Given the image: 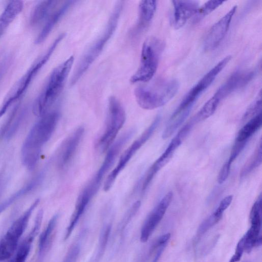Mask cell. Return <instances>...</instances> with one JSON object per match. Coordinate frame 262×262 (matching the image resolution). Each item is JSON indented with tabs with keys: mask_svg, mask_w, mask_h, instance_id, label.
<instances>
[{
	"mask_svg": "<svg viewBox=\"0 0 262 262\" xmlns=\"http://www.w3.org/2000/svg\"><path fill=\"white\" fill-rule=\"evenodd\" d=\"M163 46V43L155 37H149L144 41L140 65L130 77L131 83L147 82L152 79L158 68Z\"/></svg>",
	"mask_w": 262,
	"mask_h": 262,
	"instance_id": "6",
	"label": "cell"
},
{
	"mask_svg": "<svg viewBox=\"0 0 262 262\" xmlns=\"http://www.w3.org/2000/svg\"><path fill=\"white\" fill-rule=\"evenodd\" d=\"M160 121L159 116H157L151 124L144 130L140 136L135 140L121 156L116 166L107 176L104 183L103 190L108 191L120 172L124 168L128 162L135 153L149 139L157 127Z\"/></svg>",
	"mask_w": 262,
	"mask_h": 262,
	"instance_id": "9",
	"label": "cell"
},
{
	"mask_svg": "<svg viewBox=\"0 0 262 262\" xmlns=\"http://www.w3.org/2000/svg\"><path fill=\"white\" fill-rule=\"evenodd\" d=\"M80 251V245L73 244L68 250L62 262H76Z\"/></svg>",
	"mask_w": 262,
	"mask_h": 262,
	"instance_id": "33",
	"label": "cell"
},
{
	"mask_svg": "<svg viewBox=\"0 0 262 262\" xmlns=\"http://www.w3.org/2000/svg\"><path fill=\"white\" fill-rule=\"evenodd\" d=\"M76 2L75 1H66L59 8L49 16L46 23L35 40V43L39 44L44 41L56 24Z\"/></svg>",
	"mask_w": 262,
	"mask_h": 262,
	"instance_id": "21",
	"label": "cell"
},
{
	"mask_svg": "<svg viewBox=\"0 0 262 262\" xmlns=\"http://www.w3.org/2000/svg\"><path fill=\"white\" fill-rule=\"evenodd\" d=\"M225 211L218 206L215 210L200 224L198 230V234H204L215 225L222 219Z\"/></svg>",
	"mask_w": 262,
	"mask_h": 262,
	"instance_id": "29",
	"label": "cell"
},
{
	"mask_svg": "<svg viewBox=\"0 0 262 262\" xmlns=\"http://www.w3.org/2000/svg\"><path fill=\"white\" fill-rule=\"evenodd\" d=\"M39 203L35 200L8 228L0 241V261L10 258L17 250L19 241L27 227L31 215Z\"/></svg>",
	"mask_w": 262,
	"mask_h": 262,
	"instance_id": "8",
	"label": "cell"
},
{
	"mask_svg": "<svg viewBox=\"0 0 262 262\" xmlns=\"http://www.w3.org/2000/svg\"><path fill=\"white\" fill-rule=\"evenodd\" d=\"M261 142L260 141L258 146L242 168L240 173L241 178L247 176L255 168L259 166L261 163Z\"/></svg>",
	"mask_w": 262,
	"mask_h": 262,
	"instance_id": "28",
	"label": "cell"
},
{
	"mask_svg": "<svg viewBox=\"0 0 262 262\" xmlns=\"http://www.w3.org/2000/svg\"><path fill=\"white\" fill-rule=\"evenodd\" d=\"M123 5V1H118L115 5L103 32L87 50L78 62L70 80L71 86L74 85L89 69L111 38L118 26Z\"/></svg>",
	"mask_w": 262,
	"mask_h": 262,
	"instance_id": "4",
	"label": "cell"
},
{
	"mask_svg": "<svg viewBox=\"0 0 262 262\" xmlns=\"http://www.w3.org/2000/svg\"><path fill=\"white\" fill-rule=\"evenodd\" d=\"M179 89V82L176 79H158L137 86L134 95L141 108L151 110L168 102Z\"/></svg>",
	"mask_w": 262,
	"mask_h": 262,
	"instance_id": "3",
	"label": "cell"
},
{
	"mask_svg": "<svg viewBox=\"0 0 262 262\" xmlns=\"http://www.w3.org/2000/svg\"><path fill=\"white\" fill-rule=\"evenodd\" d=\"M236 8V6L233 7L226 15L211 27L204 41V48L206 50L214 49L224 38Z\"/></svg>",
	"mask_w": 262,
	"mask_h": 262,
	"instance_id": "13",
	"label": "cell"
},
{
	"mask_svg": "<svg viewBox=\"0 0 262 262\" xmlns=\"http://www.w3.org/2000/svg\"><path fill=\"white\" fill-rule=\"evenodd\" d=\"M172 2L174 10L173 25L175 29H178L196 14L199 4L195 1H173Z\"/></svg>",
	"mask_w": 262,
	"mask_h": 262,
	"instance_id": "16",
	"label": "cell"
},
{
	"mask_svg": "<svg viewBox=\"0 0 262 262\" xmlns=\"http://www.w3.org/2000/svg\"><path fill=\"white\" fill-rule=\"evenodd\" d=\"M58 219L57 214L53 216L39 237L36 262L42 261L52 245L56 234Z\"/></svg>",
	"mask_w": 262,
	"mask_h": 262,
	"instance_id": "18",
	"label": "cell"
},
{
	"mask_svg": "<svg viewBox=\"0 0 262 262\" xmlns=\"http://www.w3.org/2000/svg\"><path fill=\"white\" fill-rule=\"evenodd\" d=\"M17 111L16 108L12 112L1 129V136L7 139L11 138L16 134L25 117L24 110L19 112Z\"/></svg>",
	"mask_w": 262,
	"mask_h": 262,
	"instance_id": "24",
	"label": "cell"
},
{
	"mask_svg": "<svg viewBox=\"0 0 262 262\" xmlns=\"http://www.w3.org/2000/svg\"><path fill=\"white\" fill-rule=\"evenodd\" d=\"M244 252L245 251L243 241L241 238L236 245L234 254L228 262H238L240 260Z\"/></svg>",
	"mask_w": 262,
	"mask_h": 262,
	"instance_id": "35",
	"label": "cell"
},
{
	"mask_svg": "<svg viewBox=\"0 0 262 262\" xmlns=\"http://www.w3.org/2000/svg\"><path fill=\"white\" fill-rule=\"evenodd\" d=\"M220 101L221 100L218 98L213 95L189 122L194 125L195 124L208 118L214 114Z\"/></svg>",
	"mask_w": 262,
	"mask_h": 262,
	"instance_id": "27",
	"label": "cell"
},
{
	"mask_svg": "<svg viewBox=\"0 0 262 262\" xmlns=\"http://www.w3.org/2000/svg\"><path fill=\"white\" fill-rule=\"evenodd\" d=\"M9 262H14V258L10 260Z\"/></svg>",
	"mask_w": 262,
	"mask_h": 262,
	"instance_id": "38",
	"label": "cell"
},
{
	"mask_svg": "<svg viewBox=\"0 0 262 262\" xmlns=\"http://www.w3.org/2000/svg\"><path fill=\"white\" fill-rule=\"evenodd\" d=\"M64 36V33L60 34L54 40L46 53L12 85L0 107V118L6 113L10 106L27 90L33 79L47 62L58 45Z\"/></svg>",
	"mask_w": 262,
	"mask_h": 262,
	"instance_id": "5",
	"label": "cell"
},
{
	"mask_svg": "<svg viewBox=\"0 0 262 262\" xmlns=\"http://www.w3.org/2000/svg\"><path fill=\"white\" fill-rule=\"evenodd\" d=\"M10 62L11 60L9 58H5L0 60V82L7 71Z\"/></svg>",
	"mask_w": 262,
	"mask_h": 262,
	"instance_id": "36",
	"label": "cell"
},
{
	"mask_svg": "<svg viewBox=\"0 0 262 262\" xmlns=\"http://www.w3.org/2000/svg\"><path fill=\"white\" fill-rule=\"evenodd\" d=\"M74 60V57L72 55L53 70L41 93L34 102L32 110L35 115L41 117L48 112L56 101L63 89Z\"/></svg>",
	"mask_w": 262,
	"mask_h": 262,
	"instance_id": "2",
	"label": "cell"
},
{
	"mask_svg": "<svg viewBox=\"0 0 262 262\" xmlns=\"http://www.w3.org/2000/svg\"><path fill=\"white\" fill-rule=\"evenodd\" d=\"M262 124L261 113L250 119L239 130L235 142L247 143L250 138L260 128Z\"/></svg>",
	"mask_w": 262,
	"mask_h": 262,
	"instance_id": "25",
	"label": "cell"
},
{
	"mask_svg": "<svg viewBox=\"0 0 262 262\" xmlns=\"http://www.w3.org/2000/svg\"><path fill=\"white\" fill-rule=\"evenodd\" d=\"M43 212L40 210L36 216L33 227L19 246L14 262H26L30 251L32 243L41 226Z\"/></svg>",
	"mask_w": 262,
	"mask_h": 262,
	"instance_id": "19",
	"label": "cell"
},
{
	"mask_svg": "<svg viewBox=\"0 0 262 262\" xmlns=\"http://www.w3.org/2000/svg\"><path fill=\"white\" fill-rule=\"evenodd\" d=\"M261 91L260 90L257 98L246 111L242 118V121L245 122L252 119L261 113Z\"/></svg>",
	"mask_w": 262,
	"mask_h": 262,
	"instance_id": "30",
	"label": "cell"
},
{
	"mask_svg": "<svg viewBox=\"0 0 262 262\" xmlns=\"http://www.w3.org/2000/svg\"><path fill=\"white\" fill-rule=\"evenodd\" d=\"M125 118V112L120 102L116 97L111 96L108 99L105 128L95 144L99 151L104 152L112 145L124 124Z\"/></svg>",
	"mask_w": 262,
	"mask_h": 262,
	"instance_id": "7",
	"label": "cell"
},
{
	"mask_svg": "<svg viewBox=\"0 0 262 262\" xmlns=\"http://www.w3.org/2000/svg\"><path fill=\"white\" fill-rule=\"evenodd\" d=\"M224 2L221 1H209L199 8L195 14V21L200 20L210 14L221 6Z\"/></svg>",
	"mask_w": 262,
	"mask_h": 262,
	"instance_id": "31",
	"label": "cell"
},
{
	"mask_svg": "<svg viewBox=\"0 0 262 262\" xmlns=\"http://www.w3.org/2000/svg\"><path fill=\"white\" fill-rule=\"evenodd\" d=\"M57 3L56 1H43L37 4L31 13L30 24L36 26L41 24L49 17Z\"/></svg>",
	"mask_w": 262,
	"mask_h": 262,
	"instance_id": "23",
	"label": "cell"
},
{
	"mask_svg": "<svg viewBox=\"0 0 262 262\" xmlns=\"http://www.w3.org/2000/svg\"><path fill=\"white\" fill-rule=\"evenodd\" d=\"M23 7V2L21 1L9 2L0 15V39L8 27L21 12Z\"/></svg>",
	"mask_w": 262,
	"mask_h": 262,
	"instance_id": "22",
	"label": "cell"
},
{
	"mask_svg": "<svg viewBox=\"0 0 262 262\" xmlns=\"http://www.w3.org/2000/svg\"><path fill=\"white\" fill-rule=\"evenodd\" d=\"M231 164H232L227 161L223 165L217 177V181L219 184H222L228 178L230 171Z\"/></svg>",
	"mask_w": 262,
	"mask_h": 262,
	"instance_id": "34",
	"label": "cell"
},
{
	"mask_svg": "<svg viewBox=\"0 0 262 262\" xmlns=\"http://www.w3.org/2000/svg\"><path fill=\"white\" fill-rule=\"evenodd\" d=\"M172 197L171 191L167 193L147 216L141 230V242L144 243L147 241L163 217Z\"/></svg>",
	"mask_w": 262,
	"mask_h": 262,
	"instance_id": "12",
	"label": "cell"
},
{
	"mask_svg": "<svg viewBox=\"0 0 262 262\" xmlns=\"http://www.w3.org/2000/svg\"><path fill=\"white\" fill-rule=\"evenodd\" d=\"M6 177L4 172L0 173V195L2 193L6 183Z\"/></svg>",
	"mask_w": 262,
	"mask_h": 262,
	"instance_id": "37",
	"label": "cell"
},
{
	"mask_svg": "<svg viewBox=\"0 0 262 262\" xmlns=\"http://www.w3.org/2000/svg\"><path fill=\"white\" fill-rule=\"evenodd\" d=\"M157 6L156 1L140 2L138 21L130 31L132 37L134 38L139 35L147 28L154 16Z\"/></svg>",
	"mask_w": 262,
	"mask_h": 262,
	"instance_id": "17",
	"label": "cell"
},
{
	"mask_svg": "<svg viewBox=\"0 0 262 262\" xmlns=\"http://www.w3.org/2000/svg\"><path fill=\"white\" fill-rule=\"evenodd\" d=\"M134 132L128 130L120 137L107 150V152L100 167L85 187V188L94 195L99 188L105 174L113 165L119 153L127 142L130 139Z\"/></svg>",
	"mask_w": 262,
	"mask_h": 262,
	"instance_id": "10",
	"label": "cell"
},
{
	"mask_svg": "<svg viewBox=\"0 0 262 262\" xmlns=\"http://www.w3.org/2000/svg\"><path fill=\"white\" fill-rule=\"evenodd\" d=\"M44 175L45 173L43 171L40 172L26 184L2 202L0 204V214L6 210L14 202L20 199L23 196L29 193L37 187L42 182L44 178Z\"/></svg>",
	"mask_w": 262,
	"mask_h": 262,
	"instance_id": "20",
	"label": "cell"
},
{
	"mask_svg": "<svg viewBox=\"0 0 262 262\" xmlns=\"http://www.w3.org/2000/svg\"><path fill=\"white\" fill-rule=\"evenodd\" d=\"M59 119L57 111L48 112L40 117L29 132L21 149L22 163L28 169L36 166L42 147L53 135Z\"/></svg>",
	"mask_w": 262,
	"mask_h": 262,
	"instance_id": "1",
	"label": "cell"
},
{
	"mask_svg": "<svg viewBox=\"0 0 262 262\" xmlns=\"http://www.w3.org/2000/svg\"><path fill=\"white\" fill-rule=\"evenodd\" d=\"M170 238V234L167 233L161 235L152 242L147 254V260L149 262L158 261Z\"/></svg>",
	"mask_w": 262,
	"mask_h": 262,
	"instance_id": "26",
	"label": "cell"
},
{
	"mask_svg": "<svg viewBox=\"0 0 262 262\" xmlns=\"http://www.w3.org/2000/svg\"><path fill=\"white\" fill-rule=\"evenodd\" d=\"M141 205V202L139 201H136L130 207L129 210L126 213L123 217L120 225L121 230H124V228L127 226L129 222L132 220L133 217L136 214Z\"/></svg>",
	"mask_w": 262,
	"mask_h": 262,
	"instance_id": "32",
	"label": "cell"
},
{
	"mask_svg": "<svg viewBox=\"0 0 262 262\" xmlns=\"http://www.w3.org/2000/svg\"><path fill=\"white\" fill-rule=\"evenodd\" d=\"M188 135V133L183 128L178 132L177 135L172 139L163 154L152 164L144 178L143 182L142 191H144L157 173L172 158L174 152L181 144L183 140Z\"/></svg>",
	"mask_w": 262,
	"mask_h": 262,
	"instance_id": "11",
	"label": "cell"
},
{
	"mask_svg": "<svg viewBox=\"0 0 262 262\" xmlns=\"http://www.w3.org/2000/svg\"><path fill=\"white\" fill-rule=\"evenodd\" d=\"M254 72L251 71H238L233 73L216 91L214 96L220 100L234 91L246 86L253 79Z\"/></svg>",
	"mask_w": 262,
	"mask_h": 262,
	"instance_id": "15",
	"label": "cell"
},
{
	"mask_svg": "<svg viewBox=\"0 0 262 262\" xmlns=\"http://www.w3.org/2000/svg\"><path fill=\"white\" fill-rule=\"evenodd\" d=\"M84 132V128L79 126L62 142L57 155V165L59 168H64L71 163L81 141Z\"/></svg>",
	"mask_w": 262,
	"mask_h": 262,
	"instance_id": "14",
	"label": "cell"
}]
</instances>
